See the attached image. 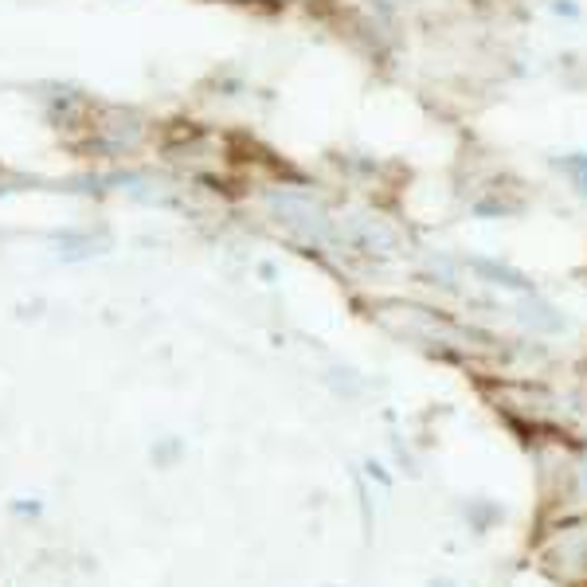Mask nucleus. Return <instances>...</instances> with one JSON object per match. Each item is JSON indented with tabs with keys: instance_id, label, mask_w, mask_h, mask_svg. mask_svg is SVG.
I'll list each match as a JSON object with an SVG mask.
<instances>
[{
	"instance_id": "f03ea898",
	"label": "nucleus",
	"mask_w": 587,
	"mask_h": 587,
	"mask_svg": "<svg viewBox=\"0 0 587 587\" xmlns=\"http://www.w3.org/2000/svg\"><path fill=\"white\" fill-rule=\"evenodd\" d=\"M12 509H16V513H32V517H36V513H40L44 505H40V501H16Z\"/></svg>"
},
{
	"instance_id": "f257e3e1",
	"label": "nucleus",
	"mask_w": 587,
	"mask_h": 587,
	"mask_svg": "<svg viewBox=\"0 0 587 587\" xmlns=\"http://www.w3.org/2000/svg\"><path fill=\"white\" fill-rule=\"evenodd\" d=\"M94 255H102V251H98L91 231H63L59 235V259L63 263H83V259H94Z\"/></svg>"
}]
</instances>
